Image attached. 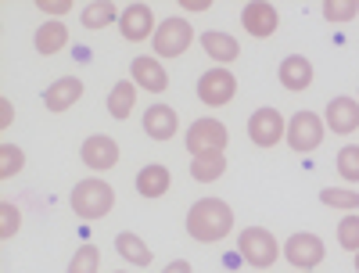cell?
Returning a JSON list of instances; mask_svg holds the SVG:
<instances>
[{
    "mask_svg": "<svg viewBox=\"0 0 359 273\" xmlns=\"http://www.w3.org/2000/svg\"><path fill=\"white\" fill-rule=\"evenodd\" d=\"M230 144V130L219 123V119H194L187 130V151L191 159L205 155V151H226Z\"/></svg>",
    "mask_w": 359,
    "mask_h": 273,
    "instance_id": "obj_7",
    "label": "cell"
},
{
    "mask_svg": "<svg viewBox=\"0 0 359 273\" xmlns=\"http://www.w3.org/2000/svg\"><path fill=\"white\" fill-rule=\"evenodd\" d=\"M338 176L345 184H359V144H345L338 151Z\"/></svg>",
    "mask_w": 359,
    "mask_h": 273,
    "instance_id": "obj_26",
    "label": "cell"
},
{
    "mask_svg": "<svg viewBox=\"0 0 359 273\" xmlns=\"http://www.w3.org/2000/svg\"><path fill=\"white\" fill-rule=\"evenodd\" d=\"M118 11L111 0H94V4H86L83 8V25L86 29H104V25H111V22H118Z\"/></svg>",
    "mask_w": 359,
    "mask_h": 273,
    "instance_id": "obj_24",
    "label": "cell"
},
{
    "mask_svg": "<svg viewBox=\"0 0 359 273\" xmlns=\"http://www.w3.org/2000/svg\"><path fill=\"white\" fill-rule=\"evenodd\" d=\"M237 255L255 269H269L280 259V245L266 227H248V230L237 234Z\"/></svg>",
    "mask_w": 359,
    "mask_h": 273,
    "instance_id": "obj_3",
    "label": "cell"
},
{
    "mask_svg": "<svg viewBox=\"0 0 359 273\" xmlns=\"http://www.w3.org/2000/svg\"><path fill=\"white\" fill-rule=\"evenodd\" d=\"M101 269V252L97 245H79V252L69 262V273H97Z\"/></svg>",
    "mask_w": 359,
    "mask_h": 273,
    "instance_id": "obj_27",
    "label": "cell"
},
{
    "mask_svg": "<svg viewBox=\"0 0 359 273\" xmlns=\"http://www.w3.org/2000/svg\"><path fill=\"white\" fill-rule=\"evenodd\" d=\"M338 245L345 252H359V216H341V223H338Z\"/></svg>",
    "mask_w": 359,
    "mask_h": 273,
    "instance_id": "obj_30",
    "label": "cell"
},
{
    "mask_svg": "<svg viewBox=\"0 0 359 273\" xmlns=\"http://www.w3.org/2000/svg\"><path fill=\"white\" fill-rule=\"evenodd\" d=\"M36 8L43 15H65V11H72V0H36Z\"/></svg>",
    "mask_w": 359,
    "mask_h": 273,
    "instance_id": "obj_32",
    "label": "cell"
},
{
    "mask_svg": "<svg viewBox=\"0 0 359 273\" xmlns=\"http://www.w3.org/2000/svg\"><path fill=\"white\" fill-rule=\"evenodd\" d=\"M327 130L331 133H352L359 130V101L355 98H334L327 105Z\"/></svg>",
    "mask_w": 359,
    "mask_h": 273,
    "instance_id": "obj_17",
    "label": "cell"
},
{
    "mask_svg": "<svg viewBox=\"0 0 359 273\" xmlns=\"http://www.w3.org/2000/svg\"><path fill=\"white\" fill-rule=\"evenodd\" d=\"M287 133V123L277 108H255L248 119V137L255 147H277Z\"/></svg>",
    "mask_w": 359,
    "mask_h": 273,
    "instance_id": "obj_8",
    "label": "cell"
},
{
    "mask_svg": "<svg viewBox=\"0 0 359 273\" xmlns=\"http://www.w3.org/2000/svg\"><path fill=\"white\" fill-rule=\"evenodd\" d=\"M176 130H180V119H176V112L169 105L155 101L151 108L144 112V133L151 137V140H172Z\"/></svg>",
    "mask_w": 359,
    "mask_h": 273,
    "instance_id": "obj_16",
    "label": "cell"
},
{
    "mask_svg": "<svg viewBox=\"0 0 359 273\" xmlns=\"http://www.w3.org/2000/svg\"><path fill=\"white\" fill-rule=\"evenodd\" d=\"M25 166V151L15 144H0V180H11Z\"/></svg>",
    "mask_w": 359,
    "mask_h": 273,
    "instance_id": "obj_28",
    "label": "cell"
},
{
    "mask_svg": "<svg viewBox=\"0 0 359 273\" xmlns=\"http://www.w3.org/2000/svg\"><path fill=\"white\" fill-rule=\"evenodd\" d=\"M115 252L123 255L130 266H151V259H155L151 248H147L144 241H140L137 234H130V230H123V234L115 237Z\"/></svg>",
    "mask_w": 359,
    "mask_h": 273,
    "instance_id": "obj_22",
    "label": "cell"
},
{
    "mask_svg": "<svg viewBox=\"0 0 359 273\" xmlns=\"http://www.w3.org/2000/svg\"><path fill=\"white\" fill-rule=\"evenodd\" d=\"M79 98H83V79L79 76H62L43 90V108L47 112H69Z\"/></svg>",
    "mask_w": 359,
    "mask_h": 273,
    "instance_id": "obj_14",
    "label": "cell"
},
{
    "mask_svg": "<svg viewBox=\"0 0 359 273\" xmlns=\"http://www.w3.org/2000/svg\"><path fill=\"white\" fill-rule=\"evenodd\" d=\"M130 79L140 90H147V94H165V86H169V72L162 69V62L158 58H147V54L130 62Z\"/></svg>",
    "mask_w": 359,
    "mask_h": 273,
    "instance_id": "obj_13",
    "label": "cell"
},
{
    "mask_svg": "<svg viewBox=\"0 0 359 273\" xmlns=\"http://www.w3.org/2000/svg\"><path fill=\"white\" fill-rule=\"evenodd\" d=\"M180 8H184V11H208V8H212V0H180Z\"/></svg>",
    "mask_w": 359,
    "mask_h": 273,
    "instance_id": "obj_33",
    "label": "cell"
},
{
    "mask_svg": "<svg viewBox=\"0 0 359 273\" xmlns=\"http://www.w3.org/2000/svg\"><path fill=\"white\" fill-rule=\"evenodd\" d=\"M191 40H194L191 22L180 18V15H172V18L158 22L155 36H151V47H155V58H180V54L191 47Z\"/></svg>",
    "mask_w": 359,
    "mask_h": 273,
    "instance_id": "obj_5",
    "label": "cell"
},
{
    "mask_svg": "<svg viewBox=\"0 0 359 273\" xmlns=\"http://www.w3.org/2000/svg\"><path fill=\"white\" fill-rule=\"evenodd\" d=\"M65 44H69V29H65V22H43L40 29H36V51L40 54H57V51H65Z\"/></svg>",
    "mask_w": 359,
    "mask_h": 273,
    "instance_id": "obj_23",
    "label": "cell"
},
{
    "mask_svg": "<svg viewBox=\"0 0 359 273\" xmlns=\"http://www.w3.org/2000/svg\"><path fill=\"white\" fill-rule=\"evenodd\" d=\"M355 273H359V252H355Z\"/></svg>",
    "mask_w": 359,
    "mask_h": 273,
    "instance_id": "obj_36",
    "label": "cell"
},
{
    "mask_svg": "<svg viewBox=\"0 0 359 273\" xmlns=\"http://www.w3.org/2000/svg\"><path fill=\"white\" fill-rule=\"evenodd\" d=\"M277 76H280V86L284 90L302 94V90L313 86V62H309V58H302V54H287L284 62H280V69H277Z\"/></svg>",
    "mask_w": 359,
    "mask_h": 273,
    "instance_id": "obj_15",
    "label": "cell"
},
{
    "mask_svg": "<svg viewBox=\"0 0 359 273\" xmlns=\"http://www.w3.org/2000/svg\"><path fill=\"white\" fill-rule=\"evenodd\" d=\"M155 29H158L155 25V11L147 4H130V8H123V15H118V33H123V40H130V44L151 40Z\"/></svg>",
    "mask_w": 359,
    "mask_h": 273,
    "instance_id": "obj_10",
    "label": "cell"
},
{
    "mask_svg": "<svg viewBox=\"0 0 359 273\" xmlns=\"http://www.w3.org/2000/svg\"><path fill=\"white\" fill-rule=\"evenodd\" d=\"M79 159L94 169V173H108L111 166H118V144H115V137H108V133H94V137L83 140Z\"/></svg>",
    "mask_w": 359,
    "mask_h": 273,
    "instance_id": "obj_12",
    "label": "cell"
},
{
    "mask_svg": "<svg viewBox=\"0 0 359 273\" xmlns=\"http://www.w3.org/2000/svg\"><path fill=\"white\" fill-rule=\"evenodd\" d=\"M241 25H245V33H248V36L266 40V36H273V33H277L280 11H277L273 4H266V0H252V4L241 8Z\"/></svg>",
    "mask_w": 359,
    "mask_h": 273,
    "instance_id": "obj_11",
    "label": "cell"
},
{
    "mask_svg": "<svg viewBox=\"0 0 359 273\" xmlns=\"http://www.w3.org/2000/svg\"><path fill=\"white\" fill-rule=\"evenodd\" d=\"M69 205L79 220H104L108 212L115 208V187L104 184L101 176H90V180H79L69 194Z\"/></svg>",
    "mask_w": 359,
    "mask_h": 273,
    "instance_id": "obj_2",
    "label": "cell"
},
{
    "mask_svg": "<svg viewBox=\"0 0 359 273\" xmlns=\"http://www.w3.org/2000/svg\"><path fill=\"white\" fill-rule=\"evenodd\" d=\"M323 133H327V123L316 112H294L287 119L284 140L291 144V151H298V155H309V151H316L323 144Z\"/></svg>",
    "mask_w": 359,
    "mask_h": 273,
    "instance_id": "obj_4",
    "label": "cell"
},
{
    "mask_svg": "<svg viewBox=\"0 0 359 273\" xmlns=\"http://www.w3.org/2000/svg\"><path fill=\"white\" fill-rule=\"evenodd\" d=\"M302 273H309V269H302Z\"/></svg>",
    "mask_w": 359,
    "mask_h": 273,
    "instance_id": "obj_37",
    "label": "cell"
},
{
    "mask_svg": "<svg viewBox=\"0 0 359 273\" xmlns=\"http://www.w3.org/2000/svg\"><path fill=\"white\" fill-rule=\"evenodd\" d=\"M18 227H22V212H18V205L4 201V205H0V237L11 241V237L18 234Z\"/></svg>",
    "mask_w": 359,
    "mask_h": 273,
    "instance_id": "obj_31",
    "label": "cell"
},
{
    "mask_svg": "<svg viewBox=\"0 0 359 273\" xmlns=\"http://www.w3.org/2000/svg\"><path fill=\"white\" fill-rule=\"evenodd\" d=\"M201 47H205V54L212 58V62H216L219 69L241 58V44H237L230 33H216V29H208V33H201Z\"/></svg>",
    "mask_w": 359,
    "mask_h": 273,
    "instance_id": "obj_18",
    "label": "cell"
},
{
    "mask_svg": "<svg viewBox=\"0 0 359 273\" xmlns=\"http://www.w3.org/2000/svg\"><path fill=\"white\" fill-rule=\"evenodd\" d=\"M320 201L331 205V208L359 212V191H348V187H323V191H320Z\"/></svg>",
    "mask_w": 359,
    "mask_h": 273,
    "instance_id": "obj_25",
    "label": "cell"
},
{
    "mask_svg": "<svg viewBox=\"0 0 359 273\" xmlns=\"http://www.w3.org/2000/svg\"><path fill=\"white\" fill-rule=\"evenodd\" d=\"M169 187H172V176H169V169L158 166V162L144 166V169L137 173V194H140V198H162Z\"/></svg>",
    "mask_w": 359,
    "mask_h": 273,
    "instance_id": "obj_19",
    "label": "cell"
},
{
    "mask_svg": "<svg viewBox=\"0 0 359 273\" xmlns=\"http://www.w3.org/2000/svg\"><path fill=\"white\" fill-rule=\"evenodd\" d=\"M226 173V155L223 151H205V155L191 159V176L198 184H216V180Z\"/></svg>",
    "mask_w": 359,
    "mask_h": 273,
    "instance_id": "obj_20",
    "label": "cell"
},
{
    "mask_svg": "<svg viewBox=\"0 0 359 273\" xmlns=\"http://www.w3.org/2000/svg\"><path fill=\"white\" fill-rule=\"evenodd\" d=\"M327 255V245L316 237V234H291L284 241V259L294 266V269H316Z\"/></svg>",
    "mask_w": 359,
    "mask_h": 273,
    "instance_id": "obj_9",
    "label": "cell"
},
{
    "mask_svg": "<svg viewBox=\"0 0 359 273\" xmlns=\"http://www.w3.org/2000/svg\"><path fill=\"white\" fill-rule=\"evenodd\" d=\"M233 94H237V79H233V72H226V69H208V72H201L198 76V101L201 105H208V108H223V105H230L233 101Z\"/></svg>",
    "mask_w": 359,
    "mask_h": 273,
    "instance_id": "obj_6",
    "label": "cell"
},
{
    "mask_svg": "<svg viewBox=\"0 0 359 273\" xmlns=\"http://www.w3.org/2000/svg\"><path fill=\"white\" fill-rule=\"evenodd\" d=\"M162 273H194V269H191V262H187V259H172Z\"/></svg>",
    "mask_w": 359,
    "mask_h": 273,
    "instance_id": "obj_34",
    "label": "cell"
},
{
    "mask_svg": "<svg viewBox=\"0 0 359 273\" xmlns=\"http://www.w3.org/2000/svg\"><path fill=\"white\" fill-rule=\"evenodd\" d=\"M233 230V208L223 198H201L187 208V234L201 245H216Z\"/></svg>",
    "mask_w": 359,
    "mask_h": 273,
    "instance_id": "obj_1",
    "label": "cell"
},
{
    "mask_svg": "<svg viewBox=\"0 0 359 273\" xmlns=\"http://www.w3.org/2000/svg\"><path fill=\"white\" fill-rule=\"evenodd\" d=\"M0 123L11 126V101L8 98H0Z\"/></svg>",
    "mask_w": 359,
    "mask_h": 273,
    "instance_id": "obj_35",
    "label": "cell"
},
{
    "mask_svg": "<svg viewBox=\"0 0 359 273\" xmlns=\"http://www.w3.org/2000/svg\"><path fill=\"white\" fill-rule=\"evenodd\" d=\"M133 105H137V83L133 79H118L111 86V94H108V115L111 119H130Z\"/></svg>",
    "mask_w": 359,
    "mask_h": 273,
    "instance_id": "obj_21",
    "label": "cell"
},
{
    "mask_svg": "<svg viewBox=\"0 0 359 273\" xmlns=\"http://www.w3.org/2000/svg\"><path fill=\"white\" fill-rule=\"evenodd\" d=\"M355 15H359V0H327L323 4L327 22H352Z\"/></svg>",
    "mask_w": 359,
    "mask_h": 273,
    "instance_id": "obj_29",
    "label": "cell"
}]
</instances>
